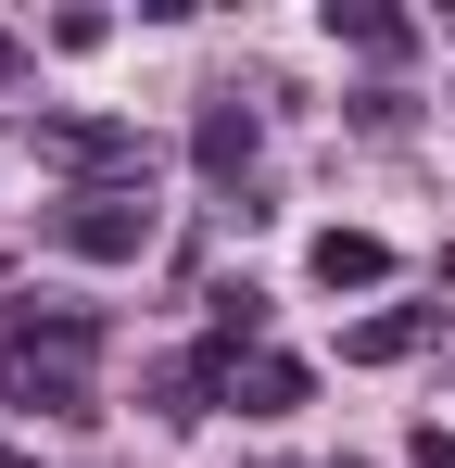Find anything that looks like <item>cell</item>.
Returning a JSON list of instances; mask_svg holds the SVG:
<instances>
[{
  "label": "cell",
  "instance_id": "3957f363",
  "mask_svg": "<svg viewBox=\"0 0 455 468\" xmlns=\"http://www.w3.org/2000/svg\"><path fill=\"white\" fill-rule=\"evenodd\" d=\"M38 153L76 165V177H101V190L152 177V153H140V127H127V114H38Z\"/></svg>",
  "mask_w": 455,
  "mask_h": 468
},
{
  "label": "cell",
  "instance_id": "8992f818",
  "mask_svg": "<svg viewBox=\"0 0 455 468\" xmlns=\"http://www.w3.org/2000/svg\"><path fill=\"white\" fill-rule=\"evenodd\" d=\"M228 405L240 418H291L303 405V355H228Z\"/></svg>",
  "mask_w": 455,
  "mask_h": 468
},
{
  "label": "cell",
  "instance_id": "5b68a950",
  "mask_svg": "<svg viewBox=\"0 0 455 468\" xmlns=\"http://www.w3.org/2000/svg\"><path fill=\"white\" fill-rule=\"evenodd\" d=\"M253 153H266V127H253L240 101H203V127H190V165H203L216 190H240V177H253Z\"/></svg>",
  "mask_w": 455,
  "mask_h": 468
},
{
  "label": "cell",
  "instance_id": "8fae6325",
  "mask_svg": "<svg viewBox=\"0 0 455 468\" xmlns=\"http://www.w3.org/2000/svg\"><path fill=\"white\" fill-rule=\"evenodd\" d=\"M0 468H38V456H13V443H0Z\"/></svg>",
  "mask_w": 455,
  "mask_h": 468
},
{
  "label": "cell",
  "instance_id": "7a4b0ae2",
  "mask_svg": "<svg viewBox=\"0 0 455 468\" xmlns=\"http://www.w3.org/2000/svg\"><path fill=\"white\" fill-rule=\"evenodd\" d=\"M152 240V177H127V190H76L64 216H51V253H89V266H127Z\"/></svg>",
  "mask_w": 455,
  "mask_h": 468
},
{
  "label": "cell",
  "instance_id": "ba28073f",
  "mask_svg": "<svg viewBox=\"0 0 455 468\" xmlns=\"http://www.w3.org/2000/svg\"><path fill=\"white\" fill-rule=\"evenodd\" d=\"M329 38H354V51H379V64H405V51H418V26H405V13H379V0H329Z\"/></svg>",
  "mask_w": 455,
  "mask_h": 468
},
{
  "label": "cell",
  "instance_id": "30bf717a",
  "mask_svg": "<svg viewBox=\"0 0 455 468\" xmlns=\"http://www.w3.org/2000/svg\"><path fill=\"white\" fill-rule=\"evenodd\" d=\"M405 456H418V468H455V431H418V443H405Z\"/></svg>",
  "mask_w": 455,
  "mask_h": 468
},
{
  "label": "cell",
  "instance_id": "9c48e42d",
  "mask_svg": "<svg viewBox=\"0 0 455 468\" xmlns=\"http://www.w3.org/2000/svg\"><path fill=\"white\" fill-rule=\"evenodd\" d=\"M253 329H266V292H253V279H228V292H216V355H240Z\"/></svg>",
  "mask_w": 455,
  "mask_h": 468
},
{
  "label": "cell",
  "instance_id": "6da1fadb",
  "mask_svg": "<svg viewBox=\"0 0 455 468\" xmlns=\"http://www.w3.org/2000/svg\"><path fill=\"white\" fill-rule=\"evenodd\" d=\"M89 355H101V316L89 304H26L0 329V392L13 405H51V418H89Z\"/></svg>",
  "mask_w": 455,
  "mask_h": 468
},
{
  "label": "cell",
  "instance_id": "52a82bcc",
  "mask_svg": "<svg viewBox=\"0 0 455 468\" xmlns=\"http://www.w3.org/2000/svg\"><path fill=\"white\" fill-rule=\"evenodd\" d=\"M329 292H379L392 279V240H367V229H316V253H303Z\"/></svg>",
  "mask_w": 455,
  "mask_h": 468
},
{
  "label": "cell",
  "instance_id": "277c9868",
  "mask_svg": "<svg viewBox=\"0 0 455 468\" xmlns=\"http://www.w3.org/2000/svg\"><path fill=\"white\" fill-rule=\"evenodd\" d=\"M430 329H443V304H379V316H354V329H342V367H405Z\"/></svg>",
  "mask_w": 455,
  "mask_h": 468
}]
</instances>
